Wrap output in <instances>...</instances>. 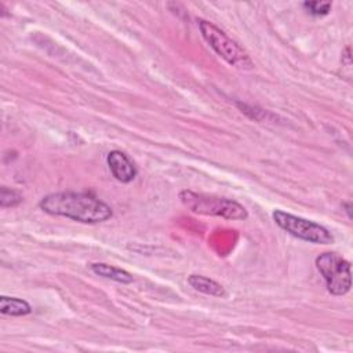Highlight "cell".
<instances>
[{
  "mask_svg": "<svg viewBox=\"0 0 353 353\" xmlns=\"http://www.w3.org/2000/svg\"><path fill=\"white\" fill-rule=\"evenodd\" d=\"M345 207H346V212H347V216H349V219L352 218V214H350V208H352V203H345L343 204Z\"/></svg>",
  "mask_w": 353,
  "mask_h": 353,
  "instance_id": "cell-12",
  "label": "cell"
},
{
  "mask_svg": "<svg viewBox=\"0 0 353 353\" xmlns=\"http://www.w3.org/2000/svg\"><path fill=\"white\" fill-rule=\"evenodd\" d=\"M91 270L101 277H105V279H109V280H113V281H117L121 284H130L134 280L132 274L128 273L127 270L108 265V263H92Z\"/></svg>",
  "mask_w": 353,
  "mask_h": 353,
  "instance_id": "cell-8",
  "label": "cell"
},
{
  "mask_svg": "<svg viewBox=\"0 0 353 353\" xmlns=\"http://www.w3.org/2000/svg\"><path fill=\"white\" fill-rule=\"evenodd\" d=\"M188 283L192 288H194L199 292L211 295V296H225L226 291L225 288L216 283L215 280L201 276V274H190L188 277Z\"/></svg>",
  "mask_w": 353,
  "mask_h": 353,
  "instance_id": "cell-7",
  "label": "cell"
},
{
  "mask_svg": "<svg viewBox=\"0 0 353 353\" xmlns=\"http://www.w3.org/2000/svg\"><path fill=\"white\" fill-rule=\"evenodd\" d=\"M273 219L277 226H280L283 230H285L287 233L292 234L296 239H301L313 244L334 243V236L331 234V232L327 228L313 221L292 215L281 210L273 211Z\"/></svg>",
  "mask_w": 353,
  "mask_h": 353,
  "instance_id": "cell-5",
  "label": "cell"
},
{
  "mask_svg": "<svg viewBox=\"0 0 353 353\" xmlns=\"http://www.w3.org/2000/svg\"><path fill=\"white\" fill-rule=\"evenodd\" d=\"M39 207L50 215L65 216L81 223H99L113 216V211L106 203L87 193H51L40 200Z\"/></svg>",
  "mask_w": 353,
  "mask_h": 353,
  "instance_id": "cell-1",
  "label": "cell"
},
{
  "mask_svg": "<svg viewBox=\"0 0 353 353\" xmlns=\"http://www.w3.org/2000/svg\"><path fill=\"white\" fill-rule=\"evenodd\" d=\"M197 22L203 39L222 59H225L229 65L236 68L252 66V61L248 57V54L223 30H221L212 22H208L205 19H199Z\"/></svg>",
  "mask_w": 353,
  "mask_h": 353,
  "instance_id": "cell-3",
  "label": "cell"
},
{
  "mask_svg": "<svg viewBox=\"0 0 353 353\" xmlns=\"http://www.w3.org/2000/svg\"><path fill=\"white\" fill-rule=\"evenodd\" d=\"M0 312L6 316H26L32 313V306L25 299L3 295L0 298Z\"/></svg>",
  "mask_w": 353,
  "mask_h": 353,
  "instance_id": "cell-9",
  "label": "cell"
},
{
  "mask_svg": "<svg viewBox=\"0 0 353 353\" xmlns=\"http://www.w3.org/2000/svg\"><path fill=\"white\" fill-rule=\"evenodd\" d=\"M179 199L182 204L194 214L222 216L225 219H236V221H243V219H247L248 216L247 210L240 203L230 199L208 196L204 193H196L188 189L179 193Z\"/></svg>",
  "mask_w": 353,
  "mask_h": 353,
  "instance_id": "cell-2",
  "label": "cell"
},
{
  "mask_svg": "<svg viewBox=\"0 0 353 353\" xmlns=\"http://www.w3.org/2000/svg\"><path fill=\"white\" fill-rule=\"evenodd\" d=\"M302 6L314 17H323L331 11L330 1H305Z\"/></svg>",
  "mask_w": 353,
  "mask_h": 353,
  "instance_id": "cell-11",
  "label": "cell"
},
{
  "mask_svg": "<svg viewBox=\"0 0 353 353\" xmlns=\"http://www.w3.org/2000/svg\"><path fill=\"white\" fill-rule=\"evenodd\" d=\"M22 203V194L14 189H8L3 186L0 189V205L3 208L8 207H17L18 204Z\"/></svg>",
  "mask_w": 353,
  "mask_h": 353,
  "instance_id": "cell-10",
  "label": "cell"
},
{
  "mask_svg": "<svg viewBox=\"0 0 353 353\" xmlns=\"http://www.w3.org/2000/svg\"><path fill=\"white\" fill-rule=\"evenodd\" d=\"M316 268L323 276L330 294L342 296L350 291L352 273L349 261L336 252H323L316 258Z\"/></svg>",
  "mask_w": 353,
  "mask_h": 353,
  "instance_id": "cell-4",
  "label": "cell"
},
{
  "mask_svg": "<svg viewBox=\"0 0 353 353\" xmlns=\"http://www.w3.org/2000/svg\"><path fill=\"white\" fill-rule=\"evenodd\" d=\"M106 163L112 175L121 183L131 182L137 175V170L132 161L127 157L125 153L120 150L109 152L106 156Z\"/></svg>",
  "mask_w": 353,
  "mask_h": 353,
  "instance_id": "cell-6",
  "label": "cell"
}]
</instances>
